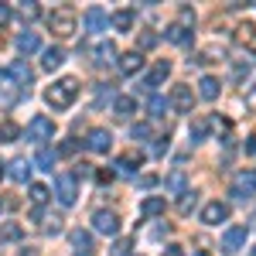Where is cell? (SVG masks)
<instances>
[{"label":"cell","mask_w":256,"mask_h":256,"mask_svg":"<svg viewBox=\"0 0 256 256\" xmlns=\"http://www.w3.org/2000/svg\"><path fill=\"white\" fill-rule=\"evenodd\" d=\"M79 96V82L76 79H58L48 92H44V102L52 106V110H68L72 102Z\"/></svg>","instance_id":"6da1fadb"},{"label":"cell","mask_w":256,"mask_h":256,"mask_svg":"<svg viewBox=\"0 0 256 256\" xmlns=\"http://www.w3.org/2000/svg\"><path fill=\"white\" fill-rule=\"evenodd\" d=\"M48 24H52V31H55L58 38H72V34L79 31V18H76L72 7H55L52 18H48Z\"/></svg>","instance_id":"7a4b0ae2"},{"label":"cell","mask_w":256,"mask_h":256,"mask_svg":"<svg viewBox=\"0 0 256 256\" xmlns=\"http://www.w3.org/2000/svg\"><path fill=\"white\" fill-rule=\"evenodd\" d=\"M55 198H58L62 205H76V198H79V184H76V178H72V174H58V178H55Z\"/></svg>","instance_id":"3957f363"},{"label":"cell","mask_w":256,"mask_h":256,"mask_svg":"<svg viewBox=\"0 0 256 256\" xmlns=\"http://www.w3.org/2000/svg\"><path fill=\"white\" fill-rule=\"evenodd\" d=\"M92 229L102 232V236H116V232H120V216H116V212H110V208H102V212L92 216Z\"/></svg>","instance_id":"277c9868"},{"label":"cell","mask_w":256,"mask_h":256,"mask_svg":"<svg viewBox=\"0 0 256 256\" xmlns=\"http://www.w3.org/2000/svg\"><path fill=\"white\" fill-rule=\"evenodd\" d=\"M28 137H31V140H52V137H55V120L34 116L31 123H28Z\"/></svg>","instance_id":"5b68a950"},{"label":"cell","mask_w":256,"mask_h":256,"mask_svg":"<svg viewBox=\"0 0 256 256\" xmlns=\"http://www.w3.org/2000/svg\"><path fill=\"white\" fill-rule=\"evenodd\" d=\"M246 226H232V229H226V236H222V253H239L242 250V242H246Z\"/></svg>","instance_id":"8992f818"},{"label":"cell","mask_w":256,"mask_h":256,"mask_svg":"<svg viewBox=\"0 0 256 256\" xmlns=\"http://www.w3.org/2000/svg\"><path fill=\"white\" fill-rule=\"evenodd\" d=\"M226 218H229V205L218 202V198L202 208V222H205V226H218V222H226Z\"/></svg>","instance_id":"52a82bcc"},{"label":"cell","mask_w":256,"mask_h":256,"mask_svg":"<svg viewBox=\"0 0 256 256\" xmlns=\"http://www.w3.org/2000/svg\"><path fill=\"white\" fill-rule=\"evenodd\" d=\"M232 195L236 198H253L256 195V174L253 171H242L232 178Z\"/></svg>","instance_id":"ba28073f"},{"label":"cell","mask_w":256,"mask_h":256,"mask_svg":"<svg viewBox=\"0 0 256 256\" xmlns=\"http://www.w3.org/2000/svg\"><path fill=\"white\" fill-rule=\"evenodd\" d=\"M168 102L174 106L178 113H192V102H195V96H192V86H174Z\"/></svg>","instance_id":"9c48e42d"},{"label":"cell","mask_w":256,"mask_h":256,"mask_svg":"<svg viewBox=\"0 0 256 256\" xmlns=\"http://www.w3.org/2000/svg\"><path fill=\"white\" fill-rule=\"evenodd\" d=\"M110 144H113V134H110V130H102V126L89 130V140H86V147H89L92 154H106V150H110Z\"/></svg>","instance_id":"30bf717a"},{"label":"cell","mask_w":256,"mask_h":256,"mask_svg":"<svg viewBox=\"0 0 256 256\" xmlns=\"http://www.w3.org/2000/svg\"><path fill=\"white\" fill-rule=\"evenodd\" d=\"M106 24H110V14H106L102 7H89V10L82 14V28H86V31H102Z\"/></svg>","instance_id":"8fae6325"},{"label":"cell","mask_w":256,"mask_h":256,"mask_svg":"<svg viewBox=\"0 0 256 256\" xmlns=\"http://www.w3.org/2000/svg\"><path fill=\"white\" fill-rule=\"evenodd\" d=\"M144 164V154H137V150H126L123 158L116 160V168H120V174H137V168Z\"/></svg>","instance_id":"7c38bea8"},{"label":"cell","mask_w":256,"mask_h":256,"mask_svg":"<svg viewBox=\"0 0 256 256\" xmlns=\"http://www.w3.org/2000/svg\"><path fill=\"white\" fill-rule=\"evenodd\" d=\"M110 20H113V28H116V31H130V28H134V20H137V10H134V7H120Z\"/></svg>","instance_id":"4fadbf2b"},{"label":"cell","mask_w":256,"mask_h":256,"mask_svg":"<svg viewBox=\"0 0 256 256\" xmlns=\"http://www.w3.org/2000/svg\"><path fill=\"white\" fill-rule=\"evenodd\" d=\"M144 58H140V52H126V55H120V72L123 76H137Z\"/></svg>","instance_id":"5bb4252c"},{"label":"cell","mask_w":256,"mask_h":256,"mask_svg":"<svg viewBox=\"0 0 256 256\" xmlns=\"http://www.w3.org/2000/svg\"><path fill=\"white\" fill-rule=\"evenodd\" d=\"M168 76H171V65H168V62H158V65L150 68V76L144 79V86H147V89H158V86L168 79Z\"/></svg>","instance_id":"9a60e30c"},{"label":"cell","mask_w":256,"mask_h":256,"mask_svg":"<svg viewBox=\"0 0 256 256\" xmlns=\"http://www.w3.org/2000/svg\"><path fill=\"white\" fill-rule=\"evenodd\" d=\"M10 76H14V82H18V89H24V86H31V79H34V72L28 68V62H14L10 65Z\"/></svg>","instance_id":"2e32d148"},{"label":"cell","mask_w":256,"mask_h":256,"mask_svg":"<svg viewBox=\"0 0 256 256\" xmlns=\"http://www.w3.org/2000/svg\"><path fill=\"white\" fill-rule=\"evenodd\" d=\"M236 44L256 52V28H253V24H239V28H236Z\"/></svg>","instance_id":"e0dca14e"},{"label":"cell","mask_w":256,"mask_h":256,"mask_svg":"<svg viewBox=\"0 0 256 256\" xmlns=\"http://www.w3.org/2000/svg\"><path fill=\"white\" fill-rule=\"evenodd\" d=\"M72 246H76V253H82V256H89L96 246H92V232H82V229H76L72 232Z\"/></svg>","instance_id":"ac0fdd59"},{"label":"cell","mask_w":256,"mask_h":256,"mask_svg":"<svg viewBox=\"0 0 256 256\" xmlns=\"http://www.w3.org/2000/svg\"><path fill=\"white\" fill-rule=\"evenodd\" d=\"M164 38L171 41V44H188V41H192V31H188L184 24H171V28L164 31Z\"/></svg>","instance_id":"d6986e66"},{"label":"cell","mask_w":256,"mask_h":256,"mask_svg":"<svg viewBox=\"0 0 256 256\" xmlns=\"http://www.w3.org/2000/svg\"><path fill=\"white\" fill-rule=\"evenodd\" d=\"M7 174L14 178V181H18V184H24V181H28V178H31V164H28V160H24V158L10 160V171H7Z\"/></svg>","instance_id":"ffe728a7"},{"label":"cell","mask_w":256,"mask_h":256,"mask_svg":"<svg viewBox=\"0 0 256 256\" xmlns=\"http://www.w3.org/2000/svg\"><path fill=\"white\" fill-rule=\"evenodd\" d=\"M38 48H41V41H38L34 31H24V34L18 38V52L20 55H31V52H38Z\"/></svg>","instance_id":"44dd1931"},{"label":"cell","mask_w":256,"mask_h":256,"mask_svg":"<svg viewBox=\"0 0 256 256\" xmlns=\"http://www.w3.org/2000/svg\"><path fill=\"white\" fill-rule=\"evenodd\" d=\"M198 96H202V99H208V102H212V99H218V79L205 76V79L198 82Z\"/></svg>","instance_id":"7402d4cb"},{"label":"cell","mask_w":256,"mask_h":256,"mask_svg":"<svg viewBox=\"0 0 256 256\" xmlns=\"http://www.w3.org/2000/svg\"><path fill=\"white\" fill-rule=\"evenodd\" d=\"M92 55H96V62H102V65H106V62H116V44H113V41H102V44L92 48Z\"/></svg>","instance_id":"603a6c76"},{"label":"cell","mask_w":256,"mask_h":256,"mask_svg":"<svg viewBox=\"0 0 256 256\" xmlns=\"http://www.w3.org/2000/svg\"><path fill=\"white\" fill-rule=\"evenodd\" d=\"M20 236H24V226H20V222H4V226H0V239H4V242H18Z\"/></svg>","instance_id":"cb8c5ba5"},{"label":"cell","mask_w":256,"mask_h":256,"mask_svg":"<svg viewBox=\"0 0 256 256\" xmlns=\"http://www.w3.org/2000/svg\"><path fill=\"white\" fill-rule=\"evenodd\" d=\"M62 62H65V52H62V48H48V52H44V58H41V65H44L48 72H55Z\"/></svg>","instance_id":"d4e9b609"},{"label":"cell","mask_w":256,"mask_h":256,"mask_svg":"<svg viewBox=\"0 0 256 256\" xmlns=\"http://www.w3.org/2000/svg\"><path fill=\"white\" fill-rule=\"evenodd\" d=\"M160 212H164V198L160 195H154V198H147V202H144V205H140V216H160Z\"/></svg>","instance_id":"484cf974"},{"label":"cell","mask_w":256,"mask_h":256,"mask_svg":"<svg viewBox=\"0 0 256 256\" xmlns=\"http://www.w3.org/2000/svg\"><path fill=\"white\" fill-rule=\"evenodd\" d=\"M113 110H116L120 116H130V113L137 110V99H134V96H116V102H113Z\"/></svg>","instance_id":"4316f807"},{"label":"cell","mask_w":256,"mask_h":256,"mask_svg":"<svg viewBox=\"0 0 256 256\" xmlns=\"http://www.w3.org/2000/svg\"><path fill=\"white\" fill-rule=\"evenodd\" d=\"M168 106H171V102H168L164 96H150V102H147V110H150V116H154V120L164 116V113H168Z\"/></svg>","instance_id":"83f0119b"},{"label":"cell","mask_w":256,"mask_h":256,"mask_svg":"<svg viewBox=\"0 0 256 256\" xmlns=\"http://www.w3.org/2000/svg\"><path fill=\"white\" fill-rule=\"evenodd\" d=\"M208 126H212V120H195V123H192V140L202 144V140L208 137Z\"/></svg>","instance_id":"f1b7e54d"},{"label":"cell","mask_w":256,"mask_h":256,"mask_svg":"<svg viewBox=\"0 0 256 256\" xmlns=\"http://www.w3.org/2000/svg\"><path fill=\"white\" fill-rule=\"evenodd\" d=\"M34 164H38V168H44V171H55V150L41 147V150H38V158H34Z\"/></svg>","instance_id":"f546056e"},{"label":"cell","mask_w":256,"mask_h":256,"mask_svg":"<svg viewBox=\"0 0 256 256\" xmlns=\"http://www.w3.org/2000/svg\"><path fill=\"white\" fill-rule=\"evenodd\" d=\"M48 198H52V192H48V188H44V184H31V202H34V205H44V202H48Z\"/></svg>","instance_id":"4dcf8cb0"},{"label":"cell","mask_w":256,"mask_h":256,"mask_svg":"<svg viewBox=\"0 0 256 256\" xmlns=\"http://www.w3.org/2000/svg\"><path fill=\"white\" fill-rule=\"evenodd\" d=\"M18 134H20V126L14 123V120H4V123H0V137L4 140H14Z\"/></svg>","instance_id":"1f68e13d"},{"label":"cell","mask_w":256,"mask_h":256,"mask_svg":"<svg viewBox=\"0 0 256 256\" xmlns=\"http://www.w3.org/2000/svg\"><path fill=\"white\" fill-rule=\"evenodd\" d=\"M168 188H171V192H178V195H184V174H181V171H174V174L168 178Z\"/></svg>","instance_id":"d6a6232c"},{"label":"cell","mask_w":256,"mask_h":256,"mask_svg":"<svg viewBox=\"0 0 256 256\" xmlns=\"http://www.w3.org/2000/svg\"><path fill=\"white\" fill-rule=\"evenodd\" d=\"M195 202H198V195H195V192H184V198H181V205H178V208H181V216H188V212L195 208Z\"/></svg>","instance_id":"836d02e7"},{"label":"cell","mask_w":256,"mask_h":256,"mask_svg":"<svg viewBox=\"0 0 256 256\" xmlns=\"http://www.w3.org/2000/svg\"><path fill=\"white\" fill-rule=\"evenodd\" d=\"M20 14H24L28 20H34L41 14V7H38V4H20Z\"/></svg>","instance_id":"e575fe53"},{"label":"cell","mask_w":256,"mask_h":256,"mask_svg":"<svg viewBox=\"0 0 256 256\" xmlns=\"http://www.w3.org/2000/svg\"><path fill=\"white\" fill-rule=\"evenodd\" d=\"M113 178H116V171H110V168H99V171H96V181H99V184H110Z\"/></svg>","instance_id":"d590c367"},{"label":"cell","mask_w":256,"mask_h":256,"mask_svg":"<svg viewBox=\"0 0 256 256\" xmlns=\"http://www.w3.org/2000/svg\"><path fill=\"white\" fill-rule=\"evenodd\" d=\"M76 150H79V144H76V140H65V144L58 147V154H62V158H72Z\"/></svg>","instance_id":"8d00e7d4"},{"label":"cell","mask_w":256,"mask_h":256,"mask_svg":"<svg viewBox=\"0 0 256 256\" xmlns=\"http://www.w3.org/2000/svg\"><path fill=\"white\" fill-rule=\"evenodd\" d=\"M164 150H168V137H154V147H150V154H154V158H160Z\"/></svg>","instance_id":"74e56055"},{"label":"cell","mask_w":256,"mask_h":256,"mask_svg":"<svg viewBox=\"0 0 256 256\" xmlns=\"http://www.w3.org/2000/svg\"><path fill=\"white\" fill-rule=\"evenodd\" d=\"M144 137H150V126L147 123H137L134 126V140H144Z\"/></svg>","instance_id":"f35d334b"},{"label":"cell","mask_w":256,"mask_h":256,"mask_svg":"<svg viewBox=\"0 0 256 256\" xmlns=\"http://www.w3.org/2000/svg\"><path fill=\"white\" fill-rule=\"evenodd\" d=\"M158 184V174H144L140 178V188H154Z\"/></svg>","instance_id":"ab89813d"},{"label":"cell","mask_w":256,"mask_h":256,"mask_svg":"<svg viewBox=\"0 0 256 256\" xmlns=\"http://www.w3.org/2000/svg\"><path fill=\"white\" fill-rule=\"evenodd\" d=\"M154 44H158L154 34H140V48H154Z\"/></svg>","instance_id":"60d3db41"},{"label":"cell","mask_w":256,"mask_h":256,"mask_svg":"<svg viewBox=\"0 0 256 256\" xmlns=\"http://www.w3.org/2000/svg\"><path fill=\"white\" fill-rule=\"evenodd\" d=\"M106 96H113V89H106V86H99V92H96V102H99V106L106 102Z\"/></svg>","instance_id":"b9f144b4"},{"label":"cell","mask_w":256,"mask_h":256,"mask_svg":"<svg viewBox=\"0 0 256 256\" xmlns=\"http://www.w3.org/2000/svg\"><path fill=\"white\" fill-rule=\"evenodd\" d=\"M160 256H184V246H168Z\"/></svg>","instance_id":"7bdbcfd3"},{"label":"cell","mask_w":256,"mask_h":256,"mask_svg":"<svg viewBox=\"0 0 256 256\" xmlns=\"http://www.w3.org/2000/svg\"><path fill=\"white\" fill-rule=\"evenodd\" d=\"M7 20H10V7H7V4H0V24H7Z\"/></svg>","instance_id":"ee69618b"},{"label":"cell","mask_w":256,"mask_h":256,"mask_svg":"<svg viewBox=\"0 0 256 256\" xmlns=\"http://www.w3.org/2000/svg\"><path fill=\"white\" fill-rule=\"evenodd\" d=\"M246 154H256V137L246 140Z\"/></svg>","instance_id":"f6af8a7d"},{"label":"cell","mask_w":256,"mask_h":256,"mask_svg":"<svg viewBox=\"0 0 256 256\" xmlns=\"http://www.w3.org/2000/svg\"><path fill=\"white\" fill-rule=\"evenodd\" d=\"M18 256H41V253H38V250H20Z\"/></svg>","instance_id":"bcb514c9"},{"label":"cell","mask_w":256,"mask_h":256,"mask_svg":"<svg viewBox=\"0 0 256 256\" xmlns=\"http://www.w3.org/2000/svg\"><path fill=\"white\" fill-rule=\"evenodd\" d=\"M246 102H250V106H256V89L250 92V96H246Z\"/></svg>","instance_id":"7dc6e473"},{"label":"cell","mask_w":256,"mask_h":256,"mask_svg":"<svg viewBox=\"0 0 256 256\" xmlns=\"http://www.w3.org/2000/svg\"><path fill=\"white\" fill-rule=\"evenodd\" d=\"M0 89H7V72H0Z\"/></svg>","instance_id":"c3c4849f"},{"label":"cell","mask_w":256,"mask_h":256,"mask_svg":"<svg viewBox=\"0 0 256 256\" xmlns=\"http://www.w3.org/2000/svg\"><path fill=\"white\" fill-rule=\"evenodd\" d=\"M246 256H256V246H253V250H250V253H246Z\"/></svg>","instance_id":"681fc988"},{"label":"cell","mask_w":256,"mask_h":256,"mask_svg":"<svg viewBox=\"0 0 256 256\" xmlns=\"http://www.w3.org/2000/svg\"><path fill=\"white\" fill-rule=\"evenodd\" d=\"M4 174H7V171H4V164H0V178H4Z\"/></svg>","instance_id":"f907efd6"}]
</instances>
